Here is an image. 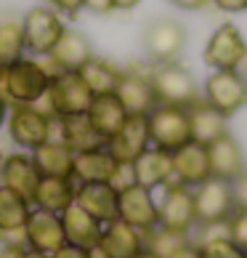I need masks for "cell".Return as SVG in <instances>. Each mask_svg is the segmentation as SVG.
I'll return each instance as SVG.
<instances>
[{"instance_id": "obj_1", "label": "cell", "mask_w": 247, "mask_h": 258, "mask_svg": "<svg viewBox=\"0 0 247 258\" xmlns=\"http://www.w3.org/2000/svg\"><path fill=\"white\" fill-rule=\"evenodd\" d=\"M51 85V72L43 59L24 53L14 64L0 67V96L8 104H37Z\"/></svg>"}, {"instance_id": "obj_2", "label": "cell", "mask_w": 247, "mask_h": 258, "mask_svg": "<svg viewBox=\"0 0 247 258\" xmlns=\"http://www.w3.org/2000/svg\"><path fill=\"white\" fill-rule=\"evenodd\" d=\"M91 101H93V93L77 72H53L48 91L37 101V107L48 112L51 117H72V114L88 112Z\"/></svg>"}, {"instance_id": "obj_3", "label": "cell", "mask_w": 247, "mask_h": 258, "mask_svg": "<svg viewBox=\"0 0 247 258\" xmlns=\"http://www.w3.org/2000/svg\"><path fill=\"white\" fill-rule=\"evenodd\" d=\"M51 114L37 104H8V139L14 141V147L32 152L51 139Z\"/></svg>"}, {"instance_id": "obj_4", "label": "cell", "mask_w": 247, "mask_h": 258, "mask_svg": "<svg viewBox=\"0 0 247 258\" xmlns=\"http://www.w3.org/2000/svg\"><path fill=\"white\" fill-rule=\"evenodd\" d=\"M66 30L64 16L48 6H32L22 14V32H24V51L30 56H48L56 40Z\"/></svg>"}, {"instance_id": "obj_5", "label": "cell", "mask_w": 247, "mask_h": 258, "mask_svg": "<svg viewBox=\"0 0 247 258\" xmlns=\"http://www.w3.org/2000/svg\"><path fill=\"white\" fill-rule=\"evenodd\" d=\"M151 91H154L157 104H173V107H189L192 101L199 99L194 75L181 67L178 61L154 64L151 67Z\"/></svg>"}, {"instance_id": "obj_6", "label": "cell", "mask_w": 247, "mask_h": 258, "mask_svg": "<svg viewBox=\"0 0 247 258\" xmlns=\"http://www.w3.org/2000/svg\"><path fill=\"white\" fill-rule=\"evenodd\" d=\"M146 128H149V144L165 152H176L192 141L189 133V112L186 107H173V104H157L146 114Z\"/></svg>"}, {"instance_id": "obj_7", "label": "cell", "mask_w": 247, "mask_h": 258, "mask_svg": "<svg viewBox=\"0 0 247 258\" xmlns=\"http://www.w3.org/2000/svg\"><path fill=\"white\" fill-rule=\"evenodd\" d=\"M202 99L223 117H231L247 104V78L231 70H213L205 80Z\"/></svg>"}, {"instance_id": "obj_8", "label": "cell", "mask_w": 247, "mask_h": 258, "mask_svg": "<svg viewBox=\"0 0 247 258\" xmlns=\"http://www.w3.org/2000/svg\"><path fill=\"white\" fill-rule=\"evenodd\" d=\"M202 59L213 70H231V72L239 70L247 61V40L242 37L239 27L231 22L218 24L215 32L210 35V40H207V45H205Z\"/></svg>"}, {"instance_id": "obj_9", "label": "cell", "mask_w": 247, "mask_h": 258, "mask_svg": "<svg viewBox=\"0 0 247 258\" xmlns=\"http://www.w3.org/2000/svg\"><path fill=\"white\" fill-rule=\"evenodd\" d=\"M162 189V197L157 200V216H159V226L165 229H176V232H192L197 226V216H194V195L192 189L178 184V181H168Z\"/></svg>"}, {"instance_id": "obj_10", "label": "cell", "mask_w": 247, "mask_h": 258, "mask_svg": "<svg viewBox=\"0 0 247 258\" xmlns=\"http://www.w3.org/2000/svg\"><path fill=\"white\" fill-rule=\"evenodd\" d=\"M186 45V30L176 19H154L144 32V51L151 64H168L181 56Z\"/></svg>"}, {"instance_id": "obj_11", "label": "cell", "mask_w": 247, "mask_h": 258, "mask_svg": "<svg viewBox=\"0 0 247 258\" xmlns=\"http://www.w3.org/2000/svg\"><path fill=\"white\" fill-rule=\"evenodd\" d=\"M194 195V216L197 224H218V221H229V216L234 213V195L231 184L221 178H207L199 186L192 189Z\"/></svg>"}, {"instance_id": "obj_12", "label": "cell", "mask_w": 247, "mask_h": 258, "mask_svg": "<svg viewBox=\"0 0 247 258\" xmlns=\"http://www.w3.org/2000/svg\"><path fill=\"white\" fill-rule=\"evenodd\" d=\"M117 218L130 226H136L138 232H149L159 224L157 216V200L154 192L141 184H130L117 192Z\"/></svg>"}, {"instance_id": "obj_13", "label": "cell", "mask_w": 247, "mask_h": 258, "mask_svg": "<svg viewBox=\"0 0 247 258\" xmlns=\"http://www.w3.org/2000/svg\"><path fill=\"white\" fill-rule=\"evenodd\" d=\"M149 75H151V67L144 70V64H130L122 70V78L117 83L115 93L122 101V107H125L128 114H149L157 107Z\"/></svg>"}, {"instance_id": "obj_14", "label": "cell", "mask_w": 247, "mask_h": 258, "mask_svg": "<svg viewBox=\"0 0 247 258\" xmlns=\"http://www.w3.org/2000/svg\"><path fill=\"white\" fill-rule=\"evenodd\" d=\"M24 242L30 250L45 253V255H53L61 245H66L59 213H51V210H43V208H30V216L24 221Z\"/></svg>"}, {"instance_id": "obj_15", "label": "cell", "mask_w": 247, "mask_h": 258, "mask_svg": "<svg viewBox=\"0 0 247 258\" xmlns=\"http://www.w3.org/2000/svg\"><path fill=\"white\" fill-rule=\"evenodd\" d=\"M91 56H93L91 40L83 32L66 27V30L61 32V37L56 40V45L51 48V53L43 56V61H45L51 75L53 72H77Z\"/></svg>"}, {"instance_id": "obj_16", "label": "cell", "mask_w": 247, "mask_h": 258, "mask_svg": "<svg viewBox=\"0 0 247 258\" xmlns=\"http://www.w3.org/2000/svg\"><path fill=\"white\" fill-rule=\"evenodd\" d=\"M109 155L117 162H133L149 144V128H146V114H128L125 122L107 139Z\"/></svg>"}, {"instance_id": "obj_17", "label": "cell", "mask_w": 247, "mask_h": 258, "mask_svg": "<svg viewBox=\"0 0 247 258\" xmlns=\"http://www.w3.org/2000/svg\"><path fill=\"white\" fill-rule=\"evenodd\" d=\"M173 160V181L184 184L189 189L199 186L202 181L210 178V160H207V147L197 141H186L184 147L170 152Z\"/></svg>"}, {"instance_id": "obj_18", "label": "cell", "mask_w": 247, "mask_h": 258, "mask_svg": "<svg viewBox=\"0 0 247 258\" xmlns=\"http://www.w3.org/2000/svg\"><path fill=\"white\" fill-rule=\"evenodd\" d=\"M0 184L19 192L27 203H32L35 189L40 184V173H37L30 152L22 149V152L3 155V160H0Z\"/></svg>"}, {"instance_id": "obj_19", "label": "cell", "mask_w": 247, "mask_h": 258, "mask_svg": "<svg viewBox=\"0 0 247 258\" xmlns=\"http://www.w3.org/2000/svg\"><path fill=\"white\" fill-rule=\"evenodd\" d=\"M96 245L109 258H136L144 250V232H138L136 226L115 218V221L101 226V237Z\"/></svg>"}, {"instance_id": "obj_20", "label": "cell", "mask_w": 247, "mask_h": 258, "mask_svg": "<svg viewBox=\"0 0 247 258\" xmlns=\"http://www.w3.org/2000/svg\"><path fill=\"white\" fill-rule=\"evenodd\" d=\"M207 160H210V176L221 181H231L247 168L244 152L231 133H223L213 144H207Z\"/></svg>"}, {"instance_id": "obj_21", "label": "cell", "mask_w": 247, "mask_h": 258, "mask_svg": "<svg viewBox=\"0 0 247 258\" xmlns=\"http://www.w3.org/2000/svg\"><path fill=\"white\" fill-rule=\"evenodd\" d=\"M186 112H189V133H192V141H197V144L207 147L215 139H221L223 133H229V117H223L218 109H213L202 96L189 104Z\"/></svg>"}, {"instance_id": "obj_22", "label": "cell", "mask_w": 247, "mask_h": 258, "mask_svg": "<svg viewBox=\"0 0 247 258\" xmlns=\"http://www.w3.org/2000/svg\"><path fill=\"white\" fill-rule=\"evenodd\" d=\"M74 203L96 218L99 224H109L117 218V189L109 181H93V184H77Z\"/></svg>"}, {"instance_id": "obj_23", "label": "cell", "mask_w": 247, "mask_h": 258, "mask_svg": "<svg viewBox=\"0 0 247 258\" xmlns=\"http://www.w3.org/2000/svg\"><path fill=\"white\" fill-rule=\"evenodd\" d=\"M133 176H136V184L151 189V192L165 186L168 181H173V160H170V152L157 149V147H146L133 160Z\"/></svg>"}, {"instance_id": "obj_24", "label": "cell", "mask_w": 247, "mask_h": 258, "mask_svg": "<svg viewBox=\"0 0 247 258\" xmlns=\"http://www.w3.org/2000/svg\"><path fill=\"white\" fill-rule=\"evenodd\" d=\"M51 139L66 144L72 152L104 147V139L99 136L85 114H72V117H53L51 120Z\"/></svg>"}, {"instance_id": "obj_25", "label": "cell", "mask_w": 247, "mask_h": 258, "mask_svg": "<svg viewBox=\"0 0 247 258\" xmlns=\"http://www.w3.org/2000/svg\"><path fill=\"white\" fill-rule=\"evenodd\" d=\"M117 160L109 155L107 147H93L74 152L72 157V178L77 184H93V181H109L115 176Z\"/></svg>"}, {"instance_id": "obj_26", "label": "cell", "mask_w": 247, "mask_h": 258, "mask_svg": "<svg viewBox=\"0 0 247 258\" xmlns=\"http://www.w3.org/2000/svg\"><path fill=\"white\" fill-rule=\"evenodd\" d=\"M61 229H64V237H66V242L69 245H77V247H93L99 242V237H101V226L96 218H93L88 210H83L77 203H72L69 208H64L61 213Z\"/></svg>"}, {"instance_id": "obj_27", "label": "cell", "mask_w": 247, "mask_h": 258, "mask_svg": "<svg viewBox=\"0 0 247 258\" xmlns=\"http://www.w3.org/2000/svg\"><path fill=\"white\" fill-rule=\"evenodd\" d=\"M85 117L93 125V131L104 139V144H107V139L125 122L128 112L122 107V101L117 99V93H99V96H93Z\"/></svg>"}, {"instance_id": "obj_28", "label": "cell", "mask_w": 247, "mask_h": 258, "mask_svg": "<svg viewBox=\"0 0 247 258\" xmlns=\"http://www.w3.org/2000/svg\"><path fill=\"white\" fill-rule=\"evenodd\" d=\"M77 195V181L72 176L61 178V176H40V184L35 189L32 197V208H43L51 213H61L64 208H69Z\"/></svg>"}, {"instance_id": "obj_29", "label": "cell", "mask_w": 247, "mask_h": 258, "mask_svg": "<svg viewBox=\"0 0 247 258\" xmlns=\"http://www.w3.org/2000/svg\"><path fill=\"white\" fill-rule=\"evenodd\" d=\"M30 157H32V162H35V168H37L40 176H61V178L72 176L74 152L66 144H61V141H56V139H48L45 144L35 147L30 152Z\"/></svg>"}, {"instance_id": "obj_30", "label": "cell", "mask_w": 247, "mask_h": 258, "mask_svg": "<svg viewBox=\"0 0 247 258\" xmlns=\"http://www.w3.org/2000/svg\"><path fill=\"white\" fill-rule=\"evenodd\" d=\"M77 75L83 78V83L91 88L93 96H99V93H115L117 83L122 78V67H117L115 61L101 59V56L93 53L91 59L77 70Z\"/></svg>"}, {"instance_id": "obj_31", "label": "cell", "mask_w": 247, "mask_h": 258, "mask_svg": "<svg viewBox=\"0 0 247 258\" xmlns=\"http://www.w3.org/2000/svg\"><path fill=\"white\" fill-rule=\"evenodd\" d=\"M24 53L27 51H24L22 16H3L0 19V67L14 64Z\"/></svg>"}, {"instance_id": "obj_32", "label": "cell", "mask_w": 247, "mask_h": 258, "mask_svg": "<svg viewBox=\"0 0 247 258\" xmlns=\"http://www.w3.org/2000/svg\"><path fill=\"white\" fill-rule=\"evenodd\" d=\"M32 203L0 184V229H24V221L30 216Z\"/></svg>"}, {"instance_id": "obj_33", "label": "cell", "mask_w": 247, "mask_h": 258, "mask_svg": "<svg viewBox=\"0 0 247 258\" xmlns=\"http://www.w3.org/2000/svg\"><path fill=\"white\" fill-rule=\"evenodd\" d=\"M192 242V237L186 232H176V229H165V226H154L144 234V247L151 253H157L159 258H170L176 250H181L184 245Z\"/></svg>"}, {"instance_id": "obj_34", "label": "cell", "mask_w": 247, "mask_h": 258, "mask_svg": "<svg viewBox=\"0 0 247 258\" xmlns=\"http://www.w3.org/2000/svg\"><path fill=\"white\" fill-rule=\"evenodd\" d=\"M199 258H244V250L236 242H231L229 237H221V240H210L197 245Z\"/></svg>"}, {"instance_id": "obj_35", "label": "cell", "mask_w": 247, "mask_h": 258, "mask_svg": "<svg viewBox=\"0 0 247 258\" xmlns=\"http://www.w3.org/2000/svg\"><path fill=\"white\" fill-rule=\"evenodd\" d=\"M229 240L247 247V208H236L229 216Z\"/></svg>"}, {"instance_id": "obj_36", "label": "cell", "mask_w": 247, "mask_h": 258, "mask_svg": "<svg viewBox=\"0 0 247 258\" xmlns=\"http://www.w3.org/2000/svg\"><path fill=\"white\" fill-rule=\"evenodd\" d=\"M109 184L117 189H125L130 184H136V176H133V162H117V168H115V176L109 178Z\"/></svg>"}, {"instance_id": "obj_37", "label": "cell", "mask_w": 247, "mask_h": 258, "mask_svg": "<svg viewBox=\"0 0 247 258\" xmlns=\"http://www.w3.org/2000/svg\"><path fill=\"white\" fill-rule=\"evenodd\" d=\"M231 195H234V210L247 208V168L231 181Z\"/></svg>"}, {"instance_id": "obj_38", "label": "cell", "mask_w": 247, "mask_h": 258, "mask_svg": "<svg viewBox=\"0 0 247 258\" xmlns=\"http://www.w3.org/2000/svg\"><path fill=\"white\" fill-rule=\"evenodd\" d=\"M48 8H53V11H59L61 16H77L83 11V0H43Z\"/></svg>"}, {"instance_id": "obj_39", "label": "cell", "mask_w": 247, "mask_h": 258, "mask_svg": "<svg viewBox=\"0 0 247 258\" xmlns=\"http://www.w3.org/2000/svg\"><path fill=\"white\" fill-rule=\"evenodd\" d=\"M83 8L96 16H107L115 11V0H83Z\"/></svg>"}, {"instance_id": "obj_40", "label": "cell", "mask_w": 247, "mask_h": 258, "mask_svg": "<svg viewBox=\"0 0 247 258\" xmlns=\"http://www.w3.org/2000/svg\"><path fill=\"white\" fill-rule=\"evenodd\" d=\"M210 3L218 8V11H226V14H242V11H247V0H210Z\"/></svg>"}, {"instance_id": "obj_41", "label": "cell", "mask_w": 247, "mask_h": 258, "mask_svg": "<svg viewBox=\"0 0 247 258\" xmlns=\"http://www.w3.org/2000/svg\"><path fill=\"white\" fill-rule=\"evenodd\" d=\"M0 245H24V229H0Z\"/></svg>"}, {"instance_id": "obj_42", "label": "cell", "mask_w": 247, "mask_h": 258, "mask_svg": "<svg viewBox=\"0 0 247 258\" xmlns=\"http://www.w3.org/2000/svg\"><path fill=\"white\" fill-rule=\"evenodd\" d=\"M51 258H88V250H85V247H77V245H61L59 250H56Z\"/></svg>"}, {"instance_id": "obj_43", "label": "cell", "mask_w": 247, "mask_h": 258, "mask_svg": "<svg viewBox=\"0 0 247 258\" xmlns=\"http://www.w3.org/2000/svg\"><path fill=\"white\" fill-rule=\"evenodd\" d=\"M176 8H184V11H202V8L210 6V0H170Z\"/></svg>"}, {"instance_id": "obj_44", "label": "cell", "mask_w": 247, "mask_h": 258, "mask_svg": "<svg viewBox=\"0 0 247 258\" xmlns=\"http://www.w3.org/2000/svg\"><path fill=\"white\" fill-rule=\"evenodd\" d=\"M24 245H0V258H24Z\"/></svg>"}, {"instance_id": "obj_45", "label": "cell", "mask_w": 247, "mask_h": 258, "mask_svg": "<svg viewBox=\"0 0 247 258\" xmlns=\"http://www.w3.org/2000/svg\"><path fill=\"white\" fill-rule=\"evenodd\" d=\"M170 258H199V250H197V245H194V242H189V245L181 247V250H176Z\"/></svg>"}, {"instance_id": "obj_46", "label": "cell", "mask_w": 247, "mask_h": 258, "mask_svg": "<svg viewBox=\"0 0 247 258\" xmlns=\"http://www.w3.org/2000/svg\"><path fill=\"white\" fill-rule=\"evenodd\" d=\"M141 0H115V11H133Z\"/></svg>"}, {"instance_id": "obj_47", "label": "cell", "mask_w": 247, "mask_h": 258, "mask_svg": "<svg viewBox=\"0 0 247 258\" xmlns=\"http://www.w3.org/2000/svg\"><path fill=\"white\" fill-rule=\"evenodd\" d=\"M6 117H8V101L0 96V131L6 128Z\"/></svg>"}, {"instance_id": "obj_48", "label": "cell", "mask_w": 247, "mask_h": 258, "mask_svg": "<svg viewBox=\"0 0 247 258\" xmlns=\"http://www.w3.org/2000/svg\"><path fill=\"white\" fill-rule=\"evenodd\" d=\"M88 258H109V255L104 253L99 245H93V247H88Z\"/></svg>"}, {"instance_id": "obj_49", "label": "cell", "mask_w": 247, "mask_h": 258, "mask_svg": "<svg viewBox=\"0 0 247 258\" xmlns=\"http://www.w3.org/2000/svg\"><path fill=\"white\" fill-rule=\"evenodd\" d=\"M24 258H51V255H45V253H37V250H30V247H27V250H24Z\"/></svg>"}, {"instance_id": "obj_50", "label": "cell", "mask_w": 247, "mask_h": 258, "mask_svg": "<svg viewBox=\"0 0 247 258\" xmlns=\"http://www.w3.org/2000/svg\"><path fill=\"white\" fill-rule=\"evenodd\" d=\"M136 258H159V255H157V253H151V250H146V247H144V250H141Z\"/></svg>"}, {"instance_id": "obj_51", "label": "cell", "mask_w": 247, "mask_h": 258, "mask_svg": "<svg viewBox=\"0 0 247 258\" xmlns=\"http://www.w3.org/2000/svg\"><path fill=\"white\" fill-rule=\"evenodd\" d=\"M242 250H244V258H247V247H242Z\"/></svg>"}, {"instance_id": "obj_52", "label": "cell", "mask_w": 247, "mask_h": 258, "mask_svg": "<svg viewBox=\"0 0 247 258\" xmlns=\"http://www.w3.org/2000/svg\"><path fill=\"white\" fill-rule=\"evenodd\" d=\"M0 160H3V152H0Z\"/></svg>"}]
</instances>
